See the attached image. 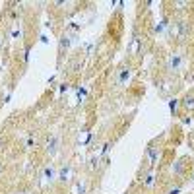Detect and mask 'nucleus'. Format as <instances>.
<instances>
[{
	"mask_svg": "<svg viewBox=\"0 0 194 194\" xmlns=\"http://www.w3.org/2000/svg\"><path fill=\"white\" fill-rule=\"evenodd\" d=\"M163 29H165V22H161V23L155 25V31H163Z\"/></svg>",
	"mask_w": 194,
	"mask_h": 194,
	"instance_id": "6e6552de",
	"label": "nucleus"
},
{
	"mask_svg": "<svg viewBox=\"0 0 194 194\" xmlns=\"http://www.w3.org/2000/svg\"><path fill=\"white\" fill-rule=\"evenodd\" d=\"M47 151H49L51 155H55L56 151H58V136H52L49 142H47Z\"/></svg>",
	"mask_w": 194,
	"mask_h": 194,
	"instance_id": "f257e3e1",
	"label": "nucleus"
},
{
	"mask_svg": "<svg viewBox=\"0 0 194 194\" xmlns=\"http://www.w3.org/2000/svg\"><path fill=\"white\" fill-rule=\"evenodd\" d=\"M68 45H70V39H68L66 35H64V37L60 39V51H64V47H68Z\"/></svg>",
	"mask_w": 194,
	"mask_h": 194,
	"instance_id": "0eeeda50",
	"label": "nucleus"
},
{
	"mask_svg": "<svg viewBox=\"0 0 194 194\" xmlns=\"http://www.w3.org/2000/svg\"><path fill=\"white\" fill-rule=\"evenodd\" d=\"M181 192V188H171V190H169V194H179Z\"/></svg>",
	"mask_w": 194,
	"mask_h": 194,
	"instance_id": "9d476101",
	"label": "nucleus"
},
{
	"mask_svg": "<svg viewBox=\"0 0 194 194\" xmlns=\"http://www.w3.org/2000/svg\"><path fill=\"white\" fill-rule=\"evenodd\" d=\"M68 173H70V167H62V169H60V175H58V179H60V181H66Z\"/></svg>",
	"mask_w": 194,
	"mask_h": 194,
	"instance_id": "20e7f679",
	"label": "nucleus"
},
{
	"mask_svg": "<svg viewBox=\"0 0 194 194\" xmlns=\"http://www.w3.org/2000/svg\"><path fill=\"white\" fill-rule=\"evenodd\" d=\"M185 107H186V109H194V97L188 95V97L185 99Z\"/></svg>",
	"mask_w": 194,
	"mask_h": 194,
	"instance_id": "39448f33",
	"label": "nucleus"
},
{
	"mask_svg": "<svg viewBox=\"0 0 194 194\" xmlns=\"http://www.w3.org/2000/svg\"><path fill=\"white\" fill-rule=\"evenodd\" d=\"M130 78V70L128 68H122V70H120V76H118V83H124Z\"/></svg>",
	"mask_w": 194,
	"mask_h": 194,
	"instance_id": "7ed1b4c3",
	"label": "nucleus"
},
{
	"mask_svg": "<svg viewBox=\"0 0 194 194\" xmlns=\"http://www.w3.org/2000/svg\"><path fill=\"white\" fill-rule=\"evenodd\" d=\"M52 177H55V169H52V167H47L45 169V179H52Z\"/></svg>",
	"mask_w": 194,
	"mask_h": 194,
	"instance_id": "423d86ee",
	"label": "nucleus"
},
{
	"mask_svg": "<svg viewBox=\"0 0 194 194\" xmlns=\"http://www.w3.org/2000/svg\"><path fill=\"white\" fill-rule=\"evenodd\" d=\"M169 68H171V70H179V68H181V56L179 55H173L169 58Z\"/></svg>",
	"mask_w": 194,
	"mask_h": 194,
	"instance_id": "f03ea898",
	"label": "nucleus"
},
{
	"mask_svg": "<svg viewBox=\"0 0 194 194\" xmlns=\"http://www.w3.org/2000/svg\"><path fill=\"white\" fill-rule=\"evenodd\" d=\"M177 107H179V103H177V99H175V101H171V111H173V113L177 111Z\"/></svg>",
	"mask_w": 194,
	"mask_h": 194,
	"instance_id": "1a4fd4ad",
	"label": "nucleus"
}]
</instances>
